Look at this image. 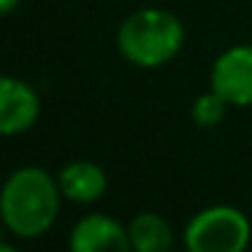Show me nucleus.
<instances>
[{
	"label": "nucleus",
	"mask_w": 252,
	"mask_h": 252,
	"mask_svg": "<svg viewBox=\"0 0 252 252\" xmlns=\"http://www.w3.org/2000/svg\"><path fill=\"white\" fill-rule=\"evenodd\" d=\"M252 225L241 209L214 203L192 214L185 228L187 252H247Z\"/></svg>",
	"instance_id": "nucleus-3"
},
{
	"label": "nucleus",
	"mask_w": 252,
	"mask_h": 252,
	"mask_svg": "<svg viewBox=\"0 0 252 252\" xmlns=\"http://www.w3.org/2000/svg\"><path fill=\"white\" fill-rule=\"evenodd\" d=\"M60 203L57 176L41 165H22L0 187V222L17 239H38L55 225Z\"/></svg>",
	"instance_id": "nucleus-1"
},
{
	"label": "nucleus",
	"mask_w": 252,
	"mask_h": 252,
	"mask_svg": "<svg viewBox=\"0 0 252 252\" xmlns=\"http://www.w3.org/2000/svg\"><path fill=\"white\" fill-rule=\"evenodd\" d=\"M209 87L228 106H252V44H236L214 60Z\"/></svg>",
	"instance_id": "nucleus-4"
},
{
	"label": "nucleus",
	"mask_w": 252,
	"mask_h": 252,
	"mask_svg": "<svg viewBox=\"0 0 252 252\" xmlns=\"http://www.w3.org/2000/svg\"><path fill=\"white\" fill-rule=\"evenodd\" d=\"M68 252H133L127 225L109 214H84L68 236Z\"/></svg>",
	"instance_id": "nucleus-6"
},
{
	"label": "nucleus",
	"mask_w": 252,
	"mask_h": 252,
	"mask_svg": "<svg viewBox=\"0 0 252 252\" xmlns=\"http://www.w3.org/2000/svg\"><path fill=\"white\" fill-rule=\"evenodd\" d=\"M57 185L65 201L87 206L103 198L109 179H106V171L93 160H73L57 171Z\"/></svg>",
	"instance_id": "nucleus-7"
},
{
	"label": "nucleus",
	"mask_w": 252,
	"mask_h": 252,
	"mask_svg": "<svg viewBox=\"0 0 252 252\" xmlns=\"http://www.w3.org/2000/svg\"><path fill=\"white\" fill-rule=\"evenodd\" d=\"M185 46V25L165 8H138L117 30V49L138 68H160Z\"/></svg>",
	"instance_id": "nucleus-2"
},
{
	"label": "nucleus",
	"mask_w": 252,
	"mask_h": 252,
	"mask_svg": "<svg viewBox=\"0 0 252 252\" xmlns=\"http://www.w3.org/2000/svg\"><path fill=\"white\" fill-rule=\"evenodd\" d=\"M225 111H228V103H225L214 90H209V93L198 95V98L192 100L190 114H192V122H195L198 127H214L225 120Z\"/></svg>",
	"instance_id": "nucleus-9"
},
{
	"label": "nucleus",
	"mask_w": 252,
	"mask_h": 252,
	"mask_svg": "<svg viewBox=\"0 0 252 252\" xmlns=\"http://www.w3.org/2000/svg\"><path fill=\"white\" fill-rule=\"evenodd\" d=\"M133 252H171L174 247V228L158 212H141L127 222Z\"/></svg>",
	"instance_id": "nucleus-8"
},
{
	"label": "nucleus",
	"mask_w": 252,
	"mask_h": 252,
	"mask_svg": "<svg viewBox=\"0 0 252 252\" xmlns=\"http://www.w3.org/2000/svg\"><path fill=\"white\" fill-rule=\"evenodd\" d=\"M0 252H22V250H17V247L6 244V241H0Z\"/></svg>",
	"instance_id": "nucleus-11"
},
{
	"label": "nucleus",
	"mask_w": 252,
	"mask_h": 252,
	"mask_svg": "<svg viewBox=\"0 0 252 252\" xmlns=\"http://www.w3.org/2000/svg\"><path fill=\"white\" fill-rule=\"evenodd\" d=\"M41 98L25 79L0 76V136H22L38 122Z\"/></svg>",
	"instance_id": "nucleus-5"
},
{
	"label": "nucleus",
	"mask_w": 252,
	"mask_h": 252,
	"mask_svg": "<svg viewBox=\"0 0 252 252\" xmlns=\"http://www.w3.org/2000/svg\"><path fill=\"white\" fill-rule=\"evenodd\" d=\"M22 6V0H0V17H8Z\"/></svg>",
	"instance_id": "nucleus-10"
}]
</instances>
